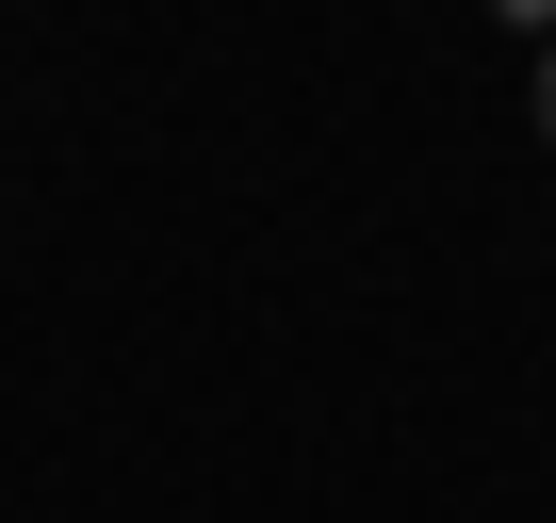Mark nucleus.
<instances>
[{"label": "nucleus", "mask_w": 556, "mask_h": 523, "mask_svg": "<svg viewBox=\"0 0 556 523\" xmlns=\"http://www.w3.org/2000/svg\"><path fill=\"white\" fill-rule=\"evenodd\" d=\"M491 17H507V34H523V50H556V0H491Z\"/></svg>", "instance_id": "1"}, {"label": "nucleus", "mask_w": 556, "mask_h": 523, "mask_svg": "<svg viewBox=\"0 0 556 523\" xmlns=\"http://www.w3.org/2000/svg\"><path fill=\"white\" fill-rule=\"evenodd\" d=\"M523 115H540V148H556V50H540V82H523Z\"/></svg>", "instance_id": "2"}]
</instances>
